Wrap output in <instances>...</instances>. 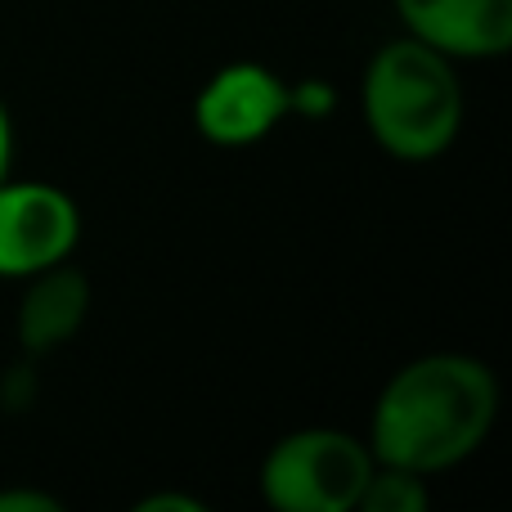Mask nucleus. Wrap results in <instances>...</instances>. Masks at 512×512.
Instances as JSON below:
<instances>
[{"instance_id":"obj_1","label":"nucleus","mask_w":512,"mask_h":512,"mask_svg":"<svg viewBox=\"0 0 512 512\" xmlns=\"http://www.w3.org/2000/svg\"><path fill=\"white\" fill-rule=\"evenodd\" d=\"M499 414V382L481 360L459 351H432L409 360L378 391L369 418L373 463L409 472L459 468L481 450Z\"/></svg>"},{"instance_id":"obj_2","label":"nucleus","mask_w":512,"mask_h":512,"mask_svg":"<svg viewBox=\"0 0 512 512\" xmlns=\"http://www.w3.org/2000/svg\"><path fill=\"white\" fill-rule=\"evenodd\" d=\"M360 108L373 144L396 162H436L463 126V86L454 59L414 36H396L369 59Z\"/></svg>"},{"instance_id":"obj_3","label":"nucleus","mask_w":512,"mask_h":512,"mask_svg":"<svg viewBox=\"0 0 512 512\" xmlns=\"http://www.w3.org/2000/svg\"><path fill=\"white\" fill-rule=\"evenodd\" d=\"M373 454L342 427H301L261 459V499L279 512H355Z\"/></svg>"},{"instance_id":"obj_4","label":"nucleus","mask_w":512,"mask_h":512,"mask_svg":"<svg viewBox=\"0 0 512 512\" xmlns=\"http://www.w3.org/2000/svg\"><path fill=\"white\" fill-rule=\"evenodd\" d=\"M81 243V212L59 185L0 180V279H32L68 261Z\"/></svg>"},{"instance_id":"obj_5","label":"nucleus","mask_w":512,"mask_h":512,"mask_svg":"<svg viewBox=\"0 0 512 512\" xmlns=\"http://www.w3.org/2000/svg\"><path fill=\"white\" fill-rule=\"evenodd\" d=\"M288 113H297V90L265 63H225L194 99L198 135L221 149H248L265 140Z\"/></svg>"},{"instance_id":"obj_6","label":"nucleus","mask_w":512,"mask_h":512,"mask_svg":"<svg viewBox=\"0 0 512 512\" xmlns=\"http://www.w3.org/2000/svg\"><path fill=\"white\" fill-rule=\"evenodd\" d=\"M405 36L459 59H504L512 50V0H391Z\"/></svg>"},{"instance_id":"obj_7","label":"nucleus","mask_w":512,"mask_h":512,"mask_svg":"<svg viewBox=\"0 0 512 512\" xmlns=\"http://www.w3.org/2000/svg\"><path fill=\"white\" fill-rule=\"evenodd\" d=\"M90 310V279L77 265L59 261L50 270L32 274L18 306V346L27 355H50L81 333Z\"/></svg>"},{"instance_id":"obj_8","label":"nucleus","mask_w":512,"mask_h":512,"mask_svg":"<svg viewBox=\"0 0 512 512\" xmlns=\"http://www.w3.org/2000/svg\"><path fill=\"white\" fill-rule=\"evenodd\" d=\"M427 477L409 468H391V463H373L369 481L360 490V512H423L427 508Z\"/></svg>"},{"instance_id":"obj_9","label":"nucleus","mask_w":512,"mask_h":512,"mask_svg":"<svg viewBox=\"0 0 512 512\" xmlns=\"http://www.w3.org/2000/svg\"><path fill=\"white\" fill-rule=\"evenodd\" d=\"M63 504L54 495H45V490H0V512H59Z\"/></svg>"},{"instance_id":"obj_10","label":"nucleus","mask_w":512,"mask_h":512,"mask_svg":"<svg viewBox=\"0 0 512 512\" xmlns=\"http://www.w3.org/2000/svg\"><path fill=\"white\" fill-rule=\"evenodd\" d=\"M135 512H203V499L194 495H149L135 504Z\"/></svg>"},{"instance_id":"obj_11","label":"nucleus","mask_w":512,"mask_h":512,"mask_svg":"<svg viewBox=\"0 0 512 512\" xmlns=\"http://www.w3.org/2000/svg\"><path fill=\"white\" fill-rule=\"evenodd\" d=\"M9 162H14V126H9V113L0 104V180L9 176Z\"/></svg>"}]
</instances>
